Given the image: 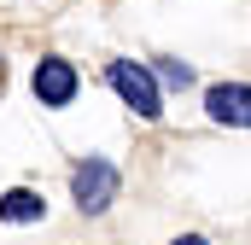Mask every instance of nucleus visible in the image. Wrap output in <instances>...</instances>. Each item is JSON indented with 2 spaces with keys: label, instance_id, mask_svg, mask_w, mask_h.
Instances as JSON below:
<instances>
[{
  "label": "nucleus",
  "instance_id": "nucleus-1",
  "mask_svg": "<svg viewBox=\"0 0 251 245\" xmlns=\"http://www.w3.org/2000/svg\"><path fill=\"white\" fill-rule=\"evenodd\" d=\"M105 76H111V88L123 94V105L134 111V117H146V122H152L158 111H164V94H158V76H152L146 64H134V59H117L111 70H105Z\"/></svg>",
  "mask_w": 251,
  "mask_h": 245
},
{
  "label": "nucleus",
  "instance_id": "nucleus-2",
  "mask_svg": "<svg viewBox=\"0 0 251 245\" xmlns=\"http://www.w3.org/2000/svg\"><path fill=\"white\" fill-rule=\"evenodd\" d=\"M70 193H76V204H82V210H105V204L117 198V170H111L105 158H88V164H76Z\"/></svg>",
  "mask_w": 251,
  "mask_h": 245
},
{
  "label": "nucleus",
  "instance_id": "nucleus-3",
  "mask_svg": "<svg viewBox=\"0 0 251 245\" xmlns=\"http://www.w3.org/2000/svg\"><path fill=\"white\" fill-rule=\"evenodd\" d=\"M204 111L228 128H251V82H216L204 94Z\"/></svg>",
  "mask_w": 251,
  "mask_h": 245
},
{
  "label": "nucleus",
  "instance_id": "nucleus-4",
  "mask_svg": "<svg viewBox=\"0 0 251 245\" xmlns=\"http://www.w3.org/2000/svg\"><path fill=\"white\" fill-rule=\"evenodd\" d=\"M35 99L41 105H70L76 99V70L64 59H41L35 64Z\"/></svg>",
  "mask_w": 251,
  "mask_h": 245
},
{
  "label": "nucleus",
  "instance_id": "nucleus-5",
  "mask_svg": "<svg viewBox=\"0 0 251 245\" xmlns=\"http://www.w3.org/2000/svg\"><path fill=\"white\" fill-rule=\"evenodd\" d=\"M41 216H47V198L41 193H29V187L0 193V222H41Z\"/></svg>",
  "mask_w": 251,
  "mask_h": 245
},
{
  "label": "nucleus",
  "instance_id": "nucleus-6",
  "mask_svg": "<svg viewBox=\"0 0 251 245\" xmlns=\"http://www.w3.org/2000/svg\"><path fill=\"white\" fill-rule=\"evenodd\" d=\"M152 76H164V82H176V88H187V82H193V70H187V64H158Z\"/></svg>",
  "mask_w": 251,
  "mask_h": 245
},
{
  "label": "nucleus",
  "instance_id": "nucleus-7",
  "mask_svg": "<svg viewBox=\"0 0 251 245\" xmlns=\"http://www.w3.org/2000/svg\"><path fill=\"white\" fill-rule=\"evenodd\" d=\"M170 245H204V240H199V234H181V240H170Z\"/></svg>",
  "mask_w": 251,
  "mask_h": 245
}]
</instances>
